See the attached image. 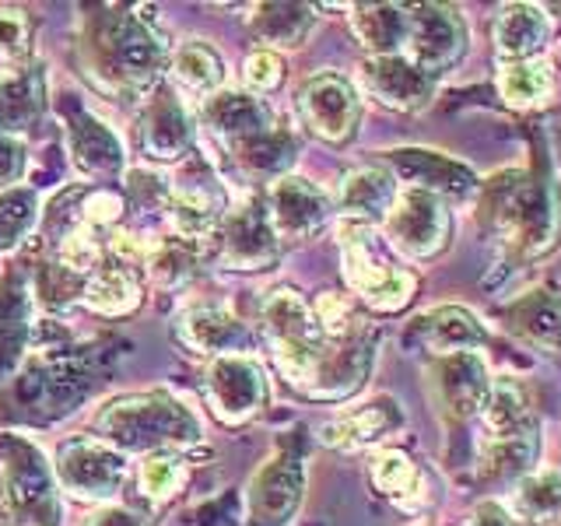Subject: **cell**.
Segmentation results:
<instances>
[{"label": "cell", "instance_id": "1", "mask_svg": "<svg viewBox=\"0 0 561 526\" xmlns=\"http://www.w3.org/2000/svg\"><path fill=\"white\" fill-rule=\"evenodd\" d=\"M478 225L502 253L537 260L551 253L561 236L558 193L519 169L499 172L478 190Z\"/></svg>", "mask_w": 561, "mask_h": 526}, {"label": "cell", "instance_id": "2", "mask_svg": "<svg viewBox=\"0 0 561 526\" xmlns=\"http://www.w3.org/2000/svg\"><path fill=\"white\" fill-rule=\"evenodd\" d=\"M88 75L110 92H148L162 84L165 46L145 18L105 8L81 35Z\"/></svg>", "mask_w": 561, "mask_h": 526}, {"label": "cell", "instance_id": "3", "mask_svg": "<svg viewBox=\"0 0 561 526\" xmlns=\"http://www.w3.org/2000/svg\"><path fill=\"white\" fill-rule=\"evenodd\" d=\"M95 428L102 443L116 446L119 453H158V449H183L201 443V421L193 418L186 403L172 393H134L116 397L95 414Z\"/></svg>", "mask_w": 561, "mask_h": 526}, {"label": "cell", "instance_id": "4", "mask_svg": "<svg viewBox=\"0 0 561 526\" xmlns=\"http://www.w3.org/2000/svg\"><path fill=\"white\" fill-rule=\"evenodd\" d=\"M263 333L274 351V365L280 368L295 390H302L309 397L316 376H320L323 355L330 347V338L316 323L312 309L298 298L291 288H277L263 302Z\"/></svg>", "mask_w": 561, "mask_h": 526}, {"label": "cell", "instance_id": "5", "mask_svg": "<svg viewBox=\"0 0 561 526\" xmlns=\"http://www.w3.org/2000/svg\"><path fill=\"white\" fill-rule=\"evenodd\" d=\"M341 263H344V281L368 309L376 312H400L414 298L417 277L393 263L386 253V242L373 225L362 221H344L341 218Z\"/></svg>", "mask_w": 561, "mask_h": 526}, {"label": "cell", "instance_id": "6", "mask_svg": "<svg viewBox=\"0 0 561 526\" xmlns=\"http://www.w3.org/2000/svg\"><path fill=\"white\" fill-rule=\"evenodd\" d=\"M0 502L18 526H57L53 473L25 438H0Z\"/></svg>", "mask_w": 561, "mask_h": 526}, {"label": "cell", "instance_id": "7", "mask_svg": "<svg viewBox=\"0 0 561 526\" xmlns=\"http://www.w3.org/2000/svg\"><path fill=\"white\" fill-rule=\"evenodd\" d=\"M386 245L408 260H432L449 245L453 210L443 197L428 190L400 186L390 215L382 218Z\"/></svg>", "mask_w": 561, "mask_h": 526}, {"label": "cell", "instance_id": "8", "mask_svg": "<svg viewBox=\"0 0 561 526\" xmlns=\"http://www.w3.org/2000/svg\"><path fill=\"white\" fill-rule=\"evenodd\" d=\"M57 481L78 502H110L127 481V460L102 438L78 435L57 449Z\"/></svg>", "mask_w": 561, "mask_h": 526}, {"label": "cell", "instance_id": "9", "mask_svg": "<svg viewBox=\"0 0 561 526\" xmlns=\"http://www.w3.org/2000/svg\"><path fill=\"white\" fill-rule=\"evenodd\" d=\"M467 53V25L449 4H417L408 8V39L403 57L417 64L425 75L438 78L453 70Z\"/></svg>", "mask_w": 561, "mask_h": 526}, {"label": "cell", "instance_id": "10", "mask_svg": "<svg viewBox=\"0 0 561 526\" xmlns=\"http://www.w3.org/2000/svg\"><path fill=\"white\" fill-rule=\"evenodd\" d=\"M298 116L327 145H344L358 130L362 99L347 78L323 70V75L309 78L302 92H298Z\"/></svg>", "mask_w": 561, "mask_h": 526}, {"label": "cell", "instance_id": "11", "mask_svg": "<svg viewBox=\"0 0 561 526\" xmlns=\"http://www.w3.org/2000/svg\"><path fill=\"white\" fill-rule=\"evenodd\" d=\"M204 393L210 411L225 425H242V421L256 418L263 403H267V379H263V368L250 355H225L207 365Z\"/></svg>", "mask_w": 561, "mask_h": 526}, {"label": "cell", "instance_id": "12", "mask_svg": "<svg viewBox=\"0 0 561 526\" xmlns=\"http://www.w3.org/2000/svg\"><path fill=\"white\" fill-rule=\"evenodd\" d=\"M172 201H169V221L175 228V239L186 242H204L207 236L218 232L225 210V190L218 183L215 169L207 162H190L186 172L180 175V183L169 186Z\"/></svg>", "mask_w": 561, "mask_h": 526}, {"label": "cell", "instance_id": "13", "mask_svg": "<svg viewBox=\"0 0 561 526\" xmlns=\"http://www.w3.org/2000/svg\"><path fill=\"white\" fill-rule=\"evenodd\" d=\"M277 236L263 201H245L218 225V263L228 271H263L277 260Z\"/></svg>", "mask_w": 561, "mask_h": 526}, {"label": "cell", "instance_id": "14", "mask_svg": "<svg viewBox=\"0 0 561 526\" xmlns=\"http://www.w3.org/2000/svg\"><path fill=\"white\" fill-rule=\"evenodd\" d=\"M267 218L277 242L312 239L330 221V197L302 175H280L267 190Z\"/></svg>", "mask_w": 561, "mask_h": 526}, {"label": "cell", "instance_id": "15", "mask_svg": "<svg viewBox=\"0 0 561 526\" xmlns=\"http://www.w3.org/2000/svg\"><path fill=\"white\" fill-rule=\"evenodd\" d=\"M428 376H432V390H435L438 408H443L453 421L481 418L488 390H491V373H488V362L481 351H460V355L435 358Z\"/></svg>", "mask_w": 561, "mask_h": 526}, {"label": "cell", "instance_id": "16", "mask_svg": "<svg viewBox=\"0 0 561 526\" xmlns=\"http://www.w3.org/2000/svg\"><path fill=\"white\" fill-rule=\"evenodd\" d=\"M302 484H306V470L302 460L295 456H274V460L263 464L250 488H245V516L250 526H285L298 502H302Z\"/></svg>", "mask_w": 561, "mask_h": 526}, {"label": "cell", "instance_id": "17", "mask_svg": "<svg viewBox=\"0 0 561 526\" xmlns=\"http://www.w3.org/2000/svg\"><path fill=\"white\" fill-rule=\"evenodd\" d=\"M386 169H390L397 180H408L417 190H428L435 197L449 201H470L478 197V175H473L463 162H456L449 155L425 151V148H400L386 155Z\"/></svg>", "mask_w": 561, "mask_h": 526}, {"label": "cell", "instance_id": "18", "mask_svg": "<svg viewBox=\"0 0 561 526\" xmlns=\"http://www.w3.org/2000/svg\"><path fill=\"white\" fill-rule=\"evenodd\" d=\"M358 78L368 95L397 113L425 110L435 99V84H438V78L425 75L403 53H397V57H368L358 70Z\"/></svg>", "mask_w": 561, "mask_h": 526}, {"label": "cell", "instance_id": "19", "mask_svg": "<svg viewBox=\"0 0 561 526\" xmlns=\"http://www.w3.org/2000/svg\"><path fill=\"white\" fill-rule=\"evenodd\" d=\"M376 362V333L373 327H358L351 338L330 341L320 376H316L309 397L312 400H344L355 390H362V382L373 373Z\"/></svg>", "mask_w": 561, "mask_h": 526}, {"label": "cell", "instance_id": "20", "mask_svg": "<svg viewBox=\"0 0 561 526\" xmlns=\"http://www.w3.org/2000/svg\"><path fill=\"white\" fill-rule=\"evenodd\" d=\"M175 341H180L193 355L204 358H225V355H245L253 347V338L245 323H239L232 312L215 309V306H197L186 309L180 320H175Z\"/></svg>", "mask_w": 561, "mask_h": 526}, {"label": "cell", "instance_id": "21", "mask_svg": "<svg viewBox=\"0 0 561 526\" xmlns=\"http://www.w3.org/2000/svg\"><path fill=\"white\" fill-rule=\"evenodd\" d=\"M190 140H193V119L186 113V105L169 84H158L145 116H140V148L154 162H175V158H183L190 151Z\"/></svg>", "mask_w": 561, "mask_h": 526}, {"label": "cell", "instance_id": "22", "mask_svg": "<svg viewBox=\"0 0 561 526\" xmlns=\"http://www.w3.org/2000/svg\"><path fill=\"white\" fill-rule=\"evenodd\" d=\"M408 341L432 351L435 358L443 355H460V351H481L488 341L484 323L463 306H435L421 312L408 327Z\"/></svg>", "mask_w": 561, "mask_h": 526}, {"label": "cell", "instance_id": "23", "mask_svg": "<svg viewBox=\"0 0 561 526\" xmlns=\"http://www.w3.org/2000/svg\"><path fill=\"white\" fill-rule=\"evenodd\" d=\"M554 22L548 8L540 4H505L495 11L491 22V43H495L499 60H537L551 46Z\"/></svg>", "mask_w": 561, "mask_h": 526}, {"label": "cell", "instance_id": "24", "mask_svg": "<svg viewBox=\"0 0 561 526\" xmlns=\"http://www.w3.org/2000/svg\"><path fill=\"white\" fill-rule=\"evenodd\" d=\"M400 193L397 175L386 165H362L351 169L341 186H337V210L344 221H362V225H382L390 215V207Z\"/></svg>", "mask_w": 561, "mask_h": 526}, {"label": "cell", "instance_id": "25", "mask_svg": "<svg viewBox=\"0 0 561 526\" xmlns=\"http://www.w3.org/2000/svg\"><path fill=\"white\" fill-rule=\"evenodd\" d=\"M400 425H403L400 403L390 397H379L373 403H365V408H355V411L327 421V425L320 428V438L330 449L355 453V449H368V446L382 443V438L390 432H397Z\"/></svg>", "mask_w": 561, "mask_h": 526}, {"label": "cell", "instance_id": "26", "mask_svg": "<svg viewBox=\"0 0 561 526\" xmlns=\"http://www.w3.org/2000/svg\"><path fill=\"white\" fill-rule=\"evenodd\" d=\"M505 330L540 351L561 355V295L526 291L502 309Z\"/></svg>", "mask_w": 561, "mask_h": 526}, {"label": "cell", "instance_id": "27", "mask_svg": "<svg viewBox=\"0 0 561 526\" xmlns=\"http://www.w3.org/2000/svg\"><path fill=\"white\" fill-rule=\"evenodd\" d=\"M537 449H540L537 421L505 435H488L478 446V473L484 481H513V478L519 481L534 470Z\"/></svg>", "mask_w": 561, "mask_h": 526}, {"label": "cell", "instance_id": "28", "mask_svg": "<svg viewBox=\"0 0 561 526\" xmlns=\"http://www.w3.org/2000/svg\"><path fill=\"white\" fill-rule=\"evenodd\" d=\"M81 302L99 316H127L140 306V277L119 260H102L92 274H84Z\"/></svg>", "mask_w": 561, "mask_h": 526}, {"label": "cell", "instance_id": "29", "mask_svg": "<svg viewBox=\"0 0 561 526\" xmlns=\"http://www.w3.org/2000/svg\"><path fill=\"white\" fill-rule=\"evenodd\" d=\"M204 116L210 123V130H215L218 137H225V145L274 127L271 105L263 99H256V95H250V92H218V95H210L207 105H204Z\"/></svg>", "mask_w": 561, "mask_h": 526}, {"label": "cell", "instance_id": "30", "mask_svg": "<svg viewBox=\"0 0 561 526\" xmlns=\"http://www.w3.org/2000/svg\"><path fill=\"white\" fill-rule=\"evenodd\" d=\"M232 151L236 165L250 175V180H280V172H285L291 162H295V151H298V140L291 137V130L285 127H267L253 137H242V140H232L228 145Z\"/></svg>", "mask_w": 561, "mask_h": 526}, {"label": "cell", "instance_id": "31", "mask_svg": "<svg viewBox=\"0 0 561 526\" xmlns=\"http://www.w3.org/2000/svg\"><path fill=\"white\" fill-rule=\"evenodd\" d=\"M499 95L508 110H537L554 95L551 60H499Z\"/></svg>", "mask_w": 561, "mask_h": 526}, {"label": "cell", "instance_id": "32", "mask_svg": "<svg viewBox=\"0 0 561 526\" xmlns=\"http://www.w3.org/2000/svg\"><path fill=\"white\" fill-rule=\"evenodd\" d=\"M516 523H554L561 519V470H530L513 484V495L502 502Z\"/></svg>", "mask_w": 561, "mask_h": 526}, {"label": "cell", "instance_id": "33", "mask_svg": "<svg viewBox=\"0 0 561 526\" xmlns=\"http://www.w3.org/2000/svg\"><path fill=\"white\" fill-rule=\"evenodd\" d=\"M351 32L373 57H397L408 39V8L400 4H368L351 11Z\"/></svg>", "mask_w": 561, "mask_h": 526}, {"label": "cell", "instance_id": "34", "mask_svg": "<svg viewBox=\"0 0 561 526\" xmlns=\"http://www.w3.org/2000/svg\"><path fill=\"white\" fill-rule=\"evenodd\" d=\"M368 478H373L379 495L397 502L400 508H417L425 502V478L403 449H379L368 464Z\"/></svg>", "mask_w": 561, "mask_h": 526}, {"label": "cell", "instance_id": "35", "mask_svg": "<svg viewBox=\"0 0 561 526\" xmlns=\"http://www.w3.org/2000/svg\"><path fill=\"white\" fill-rule=\"evenodd\" d=\"M250 28L263 49H291L302 46L312 28V8L306 4H256L250 14Z\"/></svg>", "mask_w": 561, "mask_h": 526}, {"label": "cell", "instance_id": "36", "mask_svg": "<svg viewBox=\"0 0 561 526\" xmlns=\"http://www.w3.org/2000/svg\"><path fill=\"white\" fill-rule=\"evenodd\" d=\"M70 148H75V162L88 175H113L123 169L119 140L95 116H78L70 123Z\"/></svg>", "mask_w": 561, "mask_h": 526}, {"label": "cell", "instance_id": "37", "mask_svg": "<svg viewBox=\"0 0 561 526\" xmlns=\"http://www.w3.org/2000/svg\"><path fill=\"white\" fill-rule=\"evenodd\" d=\"M481 421L488 435H505L523 425H530V390L519 382V376H491V390L484 400Z\"/></svg>", "mask_w": 561, "mask_h": 526}, {"label": "cell", "instance_id": "38", "mask_svg": "<svg viewBox=\"0 0 561 526\" xmlns=\"http://www.w3.org/2000/svg\"><path fill=\"white\" fill-rule=\"evenodd\" d=\"M43 110V84L35 75H0V134L28 130Z\"/></svg>", "mask_w": 561, "mask_h": 526}, {"label": "cell", "instance_id": "39", "mask_svg": "<svg viewBox=\"0 0 561 526\" xmlns=\"http://www.w3.org/2000/svg\"><path fill=\"white\" fill-rule=\"evenodd\" d=\"M172 78L186 84L197 95H215V88L225 81V64L215 46L204 39H190L172 53Z\"/></svg>", "mask_w": 561, "mask_h": 526}, {"label": "cell", "instance_id": "40", "mask_svg": "<svg viewBox=\"0 0 561 526\" xmlns=\"http://www.w3.org/2000/svg\"><path fill=\"white\" fill-rule=\"evenodd\" d=\"M186 478H190L186 456H180L175 449L148 453L145 460H140V470H137L140 491H145V495L154 499V502H169L172 495H180Z\"/></svg>", "mask_w": 561, "mask_h": 526}, {"label": "cell", "instance_id": "41", "mask_svg": "<svg viewBox=\"0 0 561 526\" xmlns=\"http://www.w3.org/2000/svg\"><path fill=\"white\" fill-rule=\"evenodd\" d=\"M148 263H151V274L162 281L165 288H180L183 281L193 277V267H197V242H186V239L158 242Z\"/></svg>", "mask_w": 561, "mask_h": 526}, {"label": "cell", "instance_id": "42", "mask_svg": "<svg viewBox=\"0 0 561 526\" xmlns=\"http://www.w3.org/2000/svg\"><path fill=\"white\" fill-rule=\"evenodd\" d=\"M35 221V193L32 190H11L0 197V250L18 245Z\"/></svg>", "mask_w": 561, "mask_h": 526}, {"label": "cell", "instance_id": "43", "mask_svg": "<svg viewBox=\"0 0 561 526\" xmlns=\"http://www.w3.org/2000/svg\"><path fill=\"white\" fill-rule=\"evenodd\" d=\"M127 193H130V210H137L140 221L158 218V215H169L172 190L165 186V180H158L154 172L134 169L127 175Z\"/></svg>", "mask_w": 561, "mask_h": 526}, {"label": "cell", "instance_id": "44", "mask_svg": "<svg viewBox=\"0 0 561 526\" xmlns=\"http://www.w3.org/2000/svg\"><path fill=\"white\" fill-rule=\"evenodd\" d=\"M316 323L327 333L330 341H341V338H351L358 327H365V320L355 316V306H351L347 295H337V291H323L316 298V306H309Z\"/></svg>", "mask_w": 561, "mask_h": 526}, {"label": "cell", "instance_id": "45", "mask_svg": "<svg viewBox=\"0 0 561 526\" xmlns=\"http://www.w3.org/2000/svg\"><path fill=\"white\" fill-rule=\"evenodd\" d=\"M81 288H84L81 274L64 267V263H43V271H39V295H43L46 306L64 309V306L75 302V298H81Z\"/></svg>", "mask_w": 561, "mask_h": 526}, {"label": "cell", "instance_id": "46", "mask_svg": "<svg viewBox=\"0 0 561 526\" xmlns=\"http://www.w3.org/2000/svg\"><path fill=\"white\" fill-rule=\"evenodd\" d=\"M32 46V22L22 8L0 4V57L4 60H22Z\"/></svg>", "mask_w": 561, "mask_h": 526}, {"label": "cell", "instance_id": "47", "mask_svg": "<svg viewBox=\"0 0 561 526\" xmlns=\"http://www.w3.org/2000/svg\"><path fill=\"white\" fill-rule=\"evenodd\" d=\"M242 78L250 84V95L274 92V88L285 81V60H280V53H274V49H256L253 57L245 60Z\"/></svg>", "mask_w": 561, "mask_h": 526}, {"label": "cell", "instance_id": "48", "mask_svg": "<svg viewBox=\"0 0 561 526\" xmlns=\"http://www.w3.org/2000/svg\"><path fill=\"white\" fill-rule=\"evenodd\" d=\"M22 169H25V148L18 145V137L0 134V186L18 183Z\"/></svg>", "mask_w": 561, "mask_h": 526}, {"label": "cell", "instance_id": "49", "mask_svg": "<svg viewBox=\"0 0 561 526\" xmlns=\"http://www.w3.org/2000/svg\"><path fill=\"white\" fill-rule=\"evenodd\" d=\"M84 526H151V519L127 505H102L84 519Z\"/></svg>", "mask_w": 561, "mask_h": 526}, {"label": "cell", "instance_id": "50", "mask_svg": "<svg viewBox=\"0 0 561 526\" xmlns=\"http://www.w3.org/2000/svg\"><path fill=\"white\" fill-rule=\"evenodd\" d=\"M467 526H516V519L508 516V508L502 502H484L478 505V513L467 519Z\"/></svg>", "mask_w": 561, "mask_h": 526}]
</instances>
